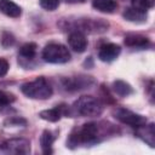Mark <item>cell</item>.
Here are the masks:
<instances>
[{"instance_id":"6da1fadb","label":"cell","mask_w":155,"mask_h":155,"mask_svg":"<svg viewBox=\"0 0 155 155\" xmlns=\"http://www.w3.org/2000/svg\"><path fill=\"white\" fill-rule=\"evenodd\" d=\"M113 132L114 127L108 122H88L84 124L81 127L75 128L71 132L67 143L69 147H76L82 144L91 145L103 140L109 134H113Z\"/></svg>"},{"instance_id":"7a4b0ae2","label":"cell","mask_w":155,"mask_h":155,"mask_svg":"<svg viewBox=\"0 0 155 155\" xmlns=\"http://www.w3.org/2000/svg\"><path fill=\"white\" fill-rule=\"evenodd\" d=\"M22 92L34 99H47L52 96V86L45 78H38L34 81L25 82L21 87Z\"/></svg>"},{"instance_id":"3957f363","label":"cell","mask_w":155,"mask_h":155,"mask_svg":"<svg viewBox=\"0 0 155 155\" xmlns=\"http://www.w3.org/2000/svg\"><path fill=\"white\" fill-rule=\"evenodd\" d=\"M103 109V103L93 96H82L74 103V110L81 116H99Z\"/></svg>"},{"instance_id":"277c9868","label":"cell","mask_w":155,"mask_h":155,"mask_svg":"<svg viewBox=\"0 0 155 155\" xmlns=\"http://www.w3.org/2000/svg\"><path fill=\"white\" fill-rule=\"evenodd\" d=\"M42 58L45 62L48 63H54V64L67 63L70 59V52L64 45L51 42L46 45L45 48L42 50Z\"/></svg>"},{"instance_id":"5b68a950","label":"cell","mask_w":155,"mask_h":155,"mask_svg":"<svg viewBox=\"0 0 155 155\" xmlns=\"http://www.w3.org/2000/svg\"><path fill=\"white\" fill-rule=\"evenodd\" d=\"M30 153V142L24 138H12L0 144L1 155H25Z\"/></svg>"},{"instance_id":"8992f818","label":"cell","mask_w":155,"mask_h":155,"mask_svg":"<svg viewBox=\"0 0 155 155\" xmlns=\"http://www.w3.org/2000/svg\"><path fill=\"white\" fill-rule=\"evenodd\" d=\"M114 116L122 124L130 125L132 127H139L144 124H147V119L143 115L136 114L128 109L125 108H116L114 110Z\"/></svg>"},{"instance_id":"52a82bcc","label":"cell","mask_w":155,"mask_h":155,"mask_svg":"<svg viewBox=\"0 0 155 155\" xmlns=\"http://www.w3.org/2000/svg\"><path fill=\"white\" fill-rule=\"evenodd\" d=\"M69 46L76 52H84L87 47V39L80 30H73L68 36Z\"/></svg>"},{"instance_id":"ba28073f","label":"cell","mask_w":155,"mask_h":155,"mask_svg":"<svg viewBox=\"0 0 155 155\" xmlns=\"http://www.w3.org/2000/svg\"><path fill=\"white\" fill-rule=\"evenodd\" d=\"M121 48L116 44H105L99 48L98 57L103 62H113L120 54Z\"/></svg>"},{"instance_id":"9c48e42d","label":"cell","mask_w":155,"mask_h":155,"mask_svg":"<svg viewBox=\"0 0 155 155\" xmlns=\"http://www.w3.org/2000/svg\"><path fill=\"white\" fill-rule=\"evenodd\" d=\"M137 134L139 138H142L148 145H150L151 148L155 145V131H154V124H150L148 126L142 125L139 127H137Z\"/></svg>"},{"instance_id":"30bf717a","label":"cell","mask_w":155,"mask_h":155,"mask_svg":"<svg viewBox=\"0 0 155 155\" xmlns=\"http://www.w3.org/2000/svg\"><path fill=\"white\" fill-rule=\"evenodd\" d=\"M67 113V108L64 105H59L53 109H47V110H42L40 111V117L46 120V121H51V122H56L58 121L64 114Z\"/></svg>"},{"instance_id":"8fae6325","label":"cell","mask_w":155,"mask_h":155,"mask_svg":"<svg viewBox=\"0 0 155 155\" xmlns=\"http://www.w3.org/2000/svg\"><path fill=\"white\" fill-rule=\"evenodd\" d=\"M0 12L12 18H17L22 13L21 7L11 0H0Z\"/></svg>"},{"instance_id":"7c38bea8","label":"cell","mask_w":155,"mask_h":155,"mask_svg":"<svg viewBox=\"0 0 155 155\" xmlns=\"http://www.w3.org/2000/svg\"><path fill=\"white\" fill-rule=\"evenodd\" d=\"M93 84V80L90 76H80V78H73L69 79L67 81V88L68 90H80V88H85L88 87L90 85Z\"/></svg>"},{"instance_id":"4fadbf2b","label":"cell","mask_w":155,"mask_h":155,"mask_svg":"<svg viewBox=\"0 0 155 155\" xmlns=\"http://www.w3.org/2000/svg\"><path fill=\"white\" fill-rule=\"evenodd\" d=\"M124 17L127 21L137 22V23L147 21V13H145V11L138 10L136 7H128V8H126V11L124 12Z\"/></svg>"},{"instance_id":"5bb4252c","label":"cell","mask_w":155,"mask_h":155,"mask_svg":"<svg viewBox=\"0 0 155 155\" xmlns=\"http://www.w3.org/2000/svg\"><path fill=\"white\" fill-rule=\"evenodd\" d=\"M148 38L139 34H128L125 38V44L131 47H144L145 45H148Z\"/></svg>"},{"instance_id":"9a60e30c","label":"cell","mask_w":155,"mask_h":155,"mask_svg":"<svg viewBox=\"0 0 155 155\" xmlns=\"http://www.w3.org/2000/svg\"><path fill=\"white\" fill-rule=\"evenodd\" d=\"M92 5L96 10L107 13H110L116 8L115 0H92Z\"/></svg>"},{"instance_id":"2e32d148","label":"cell","mask_w":155,"mask_h":155,"mask_svg":"<svg viewBox=\"0 0 155 155\" xmlns=\"http://www.w3.org/2000/svg\"><path fill=\"white\" fill-rule=\"evenodd\" d=\"M113 88H114L115 93H116L117 96H121V97H127V96H130V94L133 92L131 85L127 84V82H125V81H122V80H116V81H114Z\"/></svg>"},{"instance_id":"e0dca14e","label":"cell","mask_w":155,"mask_h":155,"mask_svg":"<svg viewBox=\"0 0 155 155\" xmlns=\"http://www.w3.org/2000/svg\"><path fill=\"white\" fill-rule=\"evenodd\" d=\"M53 140H54V137L50 131L46 130V131L42 132V134L40 137V144H41V149L45 154L51 153V147H52Z\"/></svg>"},{"instance_id":"ac0fdd59","label":"cell","mask_w":155,"mask_h":155,"mask_svg":"<svg viewBox=\"0 0 155 155\" xmlns=\"http://www.w3.org/2000/svg\"><path fill=\"white\" fill-rule=\"evenodd\" d=\"M36 54V45L34 42L24 44L19 50V56L24 59H33Z\"/></svg>"},{"instance_id":"d6986e66","label":"cell","mask_w":155,"mask_h":155,"mask_svg":"<svg viewBox=\"0 0 155 155\" xmlns=\"http://www.w3.org/2000/svg\"><path fill=\"white\" fill-rule=\"evenodd\" d=\"M155 0H132V7H136L142 11H147L154 6Z\"/></svg>"},{"instance_id":"ffe728a7","label":"cell","mask_w":155,"mask_h":155,"mask_svg":"<svg viewBox=\"0 0 155 155\" xmlns=\"http://www.w3.org/2000/svg\"><path fill=\"white\" fill-rule=\"evenodd\" d=\"M15 99H16V98H15V96H13L12 93L0 90V107H1V108L10 105L11 103L15 102Z\"/></svg>"},{"instance_id":"44dd1931","label":"cell","mask_w":155,"mask_h":155,"mask_svg":"<svg viewBox=\"0 0 155 155\" xmlns=\"http://www.w3.org/2000/svg\"><path fill=\"white\" fill-rule=\"evenodd\" d=\"M40 6L47 11H53L59 6V0H40Z\"/></svg>"},{"instance_id":"7402d4cb","label":"cell","mask_w":155,"mask_h":155,"mask_svg":"<svg viewBox=\"0 0 155 155\" xmlns=\"http://www.w3.org/2000/svg\"><path fill=\"white\" fill-rule=\"evenodd\" d=\"M7 70H8V62L4 58H0V78L6 75Z\"/></svg>"},{"instance_id":"603a6c76","label":"cell","mask_w":155,"mask_h":155,"mask_svg":"<svg viewBox=\"0 0 155 155\" xmlns=\"http://www.w3.org/2000/svg\"><path fill=\"white\" fill-rule=\"evenodd\" d=\"M67 1H69V2H84L85 0H67Z\"/></svg>"}]
</instances>
